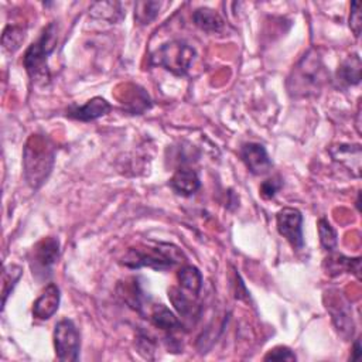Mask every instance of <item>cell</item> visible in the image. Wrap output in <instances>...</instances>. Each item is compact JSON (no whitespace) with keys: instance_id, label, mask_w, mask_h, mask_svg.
<instances>
[{"instance_id":"obj_19","label":"cell","mask_w":362,"mask_h":362,"mask_svg":"<svg viewBox=\"0 0 362 362\" xmlns=\"http://www.w3.org/2000/svg\"><path fill=\"white\" fill-rule=\"evenodd\" d=\"M331 154L337 161L345 164L351 170H355V175H359V168L361 167L352 163V158L361 161V147H359V144H355V146L339 144L337 149L331 150Z\"/></svg>"},{"instance_id":"obj_27","label":"cell","mask_w":362,"mask_h":362,"mask_svg":"<svg viewBox=\"0 0 362 362\" xmlns=\"http://www.w3.org/2000/svg\"><path fill=\"white\" fill-rule=\"evenodd\" d=\"M361 25H362V18H361V11H359V4L352 2L351 4V15H349V27L356 39L361 35Z\"/></svg>"},{"instance_id":"obj_6","label":"cell","mask_w":362,"mask_h":362,"mask_svg":"<svg viewBox=\"0 0 362 362\" xmlns=\"http://www.w3.org/2000/svg\"><path fill=\"white\" fill-rule=\"evenodd\" d=\"M60 259V241L56 237H47L39 241L29 256L33 276L37 280H46L53 275V268Z\"/></svg>"},{"instance_id":"obj_5","label":"cell","mask_w":362,"mask_h":362,"mask_svg":"<svg viewBox=\"0 0 362 362\" xmlns=\"http://www.w3.org/2000/svg\"><path fill=\"white\" fill-rule=\"evenodd\" d=\"M194 57L196 51L190 44L181 40H174L157 49L151 54L150 63L151 65L163 67L177 77H183L189 73Z\"/></svg>"},{"instance_id":"obj_28","label":"cell","mask_w":362,"mask_h":362,"mask_svg":"<svg viewBox=\"0 0 362 362\" xmlns=\"http://www.w3.org/2000/svg\"><path fill=\"white\" fill-rule=\"evenodd\" d=\"M359 355H361V342H359V339H355V342H354V348H352L351 359H356Z\"/></svg>"},{"instance_id":"obj_22","label":"cell","mask_w":362,"mask_h":362,"mask_svg":"<svg viewBox=\"0 0 362 362\" xmlns=\"http://www.w3.org/2000/svg\"><path fill=\"white\" fill-rule=\"evenodd\" d=\"M161 4L158 2H137L135 6V20L142 25H150L158 15Z\"/></svg>"},{"instance_id":"obj_1","label":"cell","mask_w":362,"mask_h":362,"mask_svg":"<svg viewBox=\"0 0 362 362\" xmlns=\"http://www.w3.org/2000/svg\"><path fill=\"white\" fill-rule=\"evenodd\" d=\"M186 262V255L178 246L167 242L140 244L129 248L120 259V263L129 269L150 268L158 272L174 269Z\"/></svg>"},{"instance_id":"obj_25","label":"cell","mask_w":362,"mask_h":362,"mask_svg":"<svg viewBox=\"0 0 362 362\" xmlns=\"http://www.w3.org/2000/svg\"><path fill=\"white\" fill-rule=\"evenodd\" d=\"M283 187V181L280 177H272V178H268L265 180L263 183L261 185V196L265 199V200H272L277 193L279 190Z\"/></svg>"},{"instance_id":"obj_8","label":"cell","mask_w":362,"mask_h":362,"mask_svg":"<svg viewBox=\"0 0 362 362\" xmlns=\"http://www.w3.org/2000/svg\"><path fill=\"white\" fill-rule=\"evenodd\" d=\"M276 225L279 234L290 244L293 249L303 248V216L297 208H282L276 214Z\"/></svg>"},{"instance_id":"obj_26","label":"cell","mask_w":362,"mask_h":362,"mask_svg":"<svg viewBox=\"0 0 362 362\" xmlns=\"http://www.w3.org/2000/svg\"><path fill=\"white\" fill-rule=\"evenodd\" d=\"M265 361H296L297 356L296 354L287 348V347H275L273 349H270L265 356H263Z\"/></svg>"},{"instance_id":"obj_14","label":"cell","mask_w":362,"mask_h":362,"mask_svg":"<svg viewBox=\"0 0 362 362\" xmlns=\"http://www.w3.org/2000/svg\"><path fill=\"white\" fill-rule=\"evenodd\" d=\"M149 318L154 327L168 332H174L181 328V321L177 316L163 304H153L150 307Z\"/></svg>"},{"instance_id":"obj_21","label":"cell","mask_w":362,"mask_h":362,"mask_svg":"<svg viewBox=\"0 0 362 362\" xmlns=\"http://www.w3.org/2000/svg\"><path fill=\"white\" fill-rule=\"evenodd\" d=\"M25 39H26V29H23L22 26L9 25L5 29L4 36H2V46L6 51L15 53L20 49Z\"/></svg>"},{"instance_id":"obj_4","label":"cell","mask_w":362,"mask_h":362,"mask_svg":"<svg viewBox=\"0 0 362 362\" xmlns=\"http://www.w3.org/2000/svg\"><path fill=\"white\" fill-rule=\"evenodd\" d=\"M58 39V27L56 23H50L43 29L40 37L26 50L23 57V65L32 78V81H49V57L56 50Z\"/></svg>"},{"instance_id":"obj_13","label":"cell","mask_w":362,"mask_h":362,"mask_svg":"<svg viewBox=\"0 0 362 362\" xmlns=\"http://www.w3.org/2000/svg\"><path fill=\"white\" fill-rule=\"evenodd\" d=\"M337 82L341 88L354 87L361 82V58L358 54H354L342 61L337 71Z\"/></svg>"},{"instance_id":"obj_17","label":"cell","mask_w":362,"mask_h":362,"mask_svg":"<svg viewBox=\"0 0 362 362\" xmlns=\"http://www.w3.org/2000/svg\"><path fill=\"white\" fill-rule=\"evenodd\" d=\"M193 20L199 29L207 33H220L224 29L223 18L213 9L201 8L193 15Z\"/></svg>"},{"instance_id":"obj_23","label":"cell","mask_w":362,"mask_h":362,"mask_svg":"<svg viewBox=\"0 0 362 362\" xmlns=\"http://www.w3.org/2000/svg\"><path fill=\"white\" fill-rule=\"evenodd\" d=\"M23 276V269L18 265H9L4 269V285H2V294H4V307L6 306L9 294L13 292L15 286Z\"/></svg>"},{"instance_id":"obj_18","label":"cell","mask_w":362,"mask_h":362,"mask_svg":"<svg viewBox=\"0 0 362 362\" xmlns=\"http://www.w3.org/2000/svg\"><path fill=\"white\" fill-rule=\"evenodd\" d=\"M168 299L171 304L174 306L175 311L185 318H193L197 316V306L193 301V299L187 297L185 292H181L178 287H170L168 289Z\"/></svg>"},{"instance_id":"obj_3","label":"cell","mask_w":362,"mask_h":362,"mask_svg":"<svg viewBox=\"0 0 362 362\" xmlns=\"http://www.w3.org/2000/svg\"><path fill=\"white\" fill-rule=\"evenodd\" d=\"M56 163L54 144L42 135H32L23 154L25 178L33 190H39L51 174Z\"/></svg>"},{"instance_id":"obj_11","label":"cell","mask_w":362,"mask_h":362,"mask_svg":"<svg viewBox=\"0 0 362 362\" xmlns=\"http://www.w3.org/2000/svg\"><path fill=\"white\" fill-rule=\"evenodd\" d=\"M60 300L61 294L57 285H47L33 304V317L43 321L51 318L60 307Z\"/></svg>"},{"instance_id":"obj_10","label":"cell","mask_w":362,"mask_h":362,"mask_svg":"<svg viewBox=\"0 0 362 362\" xmlns=\"http://www.w3.org/2000/svg\"><path fill=\"white\" fill-rule=\"evenodd\" d=\"M111 109H112V106L105 98L95 96V98L89 99L85 105L70 106L67 109V116L74 120H80V122H92V120H96V119L108 115L111 112Z\"/></svg>"},{"instance_id":"obj_9","label":"cell","mask_w":362,"mask_h":362,"mask_svg":"<svg viewBox=\"0 0 362 362\" xmlns=\"http://www.w3.org/2000/svg\"><path fill=\"white\" fill-rule=\"evenodd\" d=\"M241 158L245 163L246 168L255 175H263L269 173L273 167V163L261 143H245L241 147Z\"/></svg>"},{"instance_id":"obj_2","label":"cell","mask_w":362,"mask_h":362,"mask_svg":"<svg viewBox=\"0 0 362 362\" xmlns=\"http://www.w3.org/2000/svg\"><path fill=\"white\" fill-rule=\"evenodd\" d=\"M328 78L321 56L311 49L293 68L287 80V91L293 98H310L318 95Z\"/></svg>"},{"instance_id":"obj_7","label":"cell","mask_w":362,"mask_h":362,"mask_svg":"<svg viewBox=\"0 0 362 362\" xmlns=\"http://www.w3.org/2000/svg\"><path fill=\"white\" fill-rule=\"evenodd\" d=\"M80 332L73 320H61L54 328V348L60 361H78L80 358Z\"/></svg>"},{"instance_id":"obj_12","label":"cell","mask_w":362,"mask_h":362,"mask_svg":"<svg viewBox=\"0 0 362 362\" xmlns=\"http://www.w3.org/2000/svg\"><path fill=\"white\" fill-rule=\"evenodd\" d=\"M170 187L178 196L190 197L200 190L201 181L196 170L189 167H180L170 178Z\"/></svg>"},{"instance_id":"obj_24","label":"cell","mask_w":362,"mask_h":362,"mask_svg":"<svg viewBox=\"0 0 362 362\" xmlns=\"http://www.w3.org/2000/svg\"><path fill=\"white\" fill-rule=\"evenodd\" d=\"M318 235H320L321 246L328 252H334L338 244V237H337V231L325 218H321L318 221Z\"/></svg>"},{"instance_id":"obj_16","label":"cell","mask_w":362,"mask_h":362,"mask_svg":"<svg viewBox=\"0 0 362 362\" xmlns=\"http://www.w3.org/2000/svg\"><path fill=\"white\" fill-rule=\"evenodd\" d=\"M177 280H178L181 287H183L187 292H190L196 297L199 296V293L203 287V275L196 266H192V265L181 266L178 269Z\"/></svg>"},{"instance_id":"obj_15","label":"cell","mask_w":362,"mask_h":362,"mask_svg":"<svg viewBox=\"0 0 362 362\" xmlns=\"http://www.w3.org/2000/svg\"><path fill=\"white\" fill-rule=\"evenodd\" d=\"M359 258L351 259V258H345L344 255H330L325 262H324V268L327 270V275L330 276H337L339 273H354L356 275V277H359Z\"/></svg>"},{"instance_id":"obj_20","label":"cell","mask_w":362,"mask_h":362,"mask_svg":"<svg viewBox=\"0 0 362 362\" xmlns=\"http://www.w3.org/2000/svg\"><path fill=\"white\" fill-rule=\"evenodd\" d=\"M91 15L96 19L116 23L122 18L120 4L118 2H99L91 8Z\"/></svg>"}]
</instances>
